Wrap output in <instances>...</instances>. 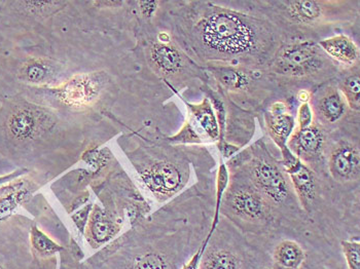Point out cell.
<instances>
[{
    "label": "cell",
    "instance_id": "obj_1",
    "mask_svg": "<svg viewBox=\"0 0 360 269\" xmlns=\"http://www.w3.org/2000/svg\"><path fill=\"white\" fill-rule=\"evenodd\" d=\"M182 37L200 67H268L288 37L268 20L222 1H191Z\"/></svg>",
    "mask_w": 360,
    "mask_h": 269
},
{
    "label": "cell",
    "instance_id": "obj_2",
    "mask_svg": "<svg viewBox=\"0 0 360 269\" xmlns=\"http://www.w3.org/2000/svg\"><path fill=\"white\" fill-rule=\"evenodd\" d=\"M274 24L288 41L319 42L335 31L359 27V0H248L222 1ZM335 35V34H333Z\"/></svg>",
    "mask_w": 360,
    "mask_h": 269
},
{
    "label": "cell",
    "instance_id": "obj_3",
    "mask_svg": "<svg viewBox=\"0 0 360 269\" xmlns=\"http://www.w3.org/2000/svg\"><path fill=\"white\" fill-rule=\"evenodd\" d=\"M226 164L228 169H238L243 172L251 184L272 204L282 223L306 225L310 220L300 204L280 157L275 155L266 138H261L239 151Z\"/></svg>",
    "mask_w": 360,
    "mask_h": 269
},
{
    "label": "cell",
    "instance_id": "obj_4",
    "mask_svg": "<svg viewBox=\"0 0 360 269\" xmlns=\"http://www.w3.org/2000/svg\"><path fill=\"white\" fill-rule=\"evenodd\" d=\"M266 71L295 98L300 90L313 91L337 79L342 67L319 42L290 41L282 44Z\"/></svg>",
    "mask_w": 360,
    "mask_h": 269
},
{
    "label": "cell",
    "instance_id": "obj_5",
    "mask_svg": "<svg viewBox=\"0 0 360 269\" xmlns=\"http://www.w3.org/2000/svg\"><path fill=\"white\" fill-rule=\"evenodd\" d=\"M209 77L236 105L262 115L273 102H290L295 107V98L266 71V69L224 66L205 68Z\"/></svg>",
    "mask_w": 360,
    "mask_h": 269
},
{
    "label": "cell",
    "instance_id": "obj_6",
    "mask_svg": "<svg viewBox=\"0 0 360 269\" xmlns=\"http://www.w3.org/2000/svg\"><path fill=\"white\" fill-rule=\"evenodd\" d=\"M228 186L221 204V214L245 233L266 235L282 225L276 211L238 169H228Z\"/></svg>",
    "mask_w": 360,
    "mask_h": 269
},
{
    "label": "cell",
    "instance_id": "obj_7",
    "mask_svg": "<svg viewBox=\"0 0 360 269\" xmlns=\"http://www.w3.org/2000/svg\"><path fill=\"white\" fill-rule=\"evenodd\" d=\"M209 75V74H208ZM201 91L212 104L219 126V143L245 147L255 134L257 115L236 105L215 81L209 77Z\"/></svg>",
    "mask_w": 360,
    "mask_h": 269
},
{
    "label": "cell",
    "instance_id": "obj_8",
    "mask_svg": "<svg viewBox=\"0 0 360 269\" xmlns=\"http://www.w3.org/2000/svg\"><path fill=\"white\" fill-rule=\"evenodd\" d=\"M309 104L315 124L328 134L359 132V113L349 109L335 81L315 88Z\"/></svg>",
    "mask_w": 360,
    "mask_h": 269
},
{
    "label": "cell",
    "instance_id": "obj_9",
    "mask_svg": "<svg viewBox=\"0 0 360 269\" xmlns=\"http://www.w3.org/2000/svg\"><path fill=\"white\" fill-rule=\"evenodd\" d=\"M328 174L333 181L348 185L360 178L359 132L330 134L326 155Z\"/></svg>",
    "mask_w": 360,
    "mask_h": 269
},
{
    "label": "cell",
    "instance_id": "obj_10",
    "mask_svg": "<svg viewBox=\"0 0 360 269\" xmlns=\"http://www.w3.org/2000/svg\"><path fill=\"white\" fill-rule=\"evenodd\" d=\"M190 169L182 161L153 159L139 166L142 182L159 201H165L179 192L188 182Z\"/></svg>",
    "mask_w": 360,
    "mask_h": 269
},
{
    "label": "cell",
    "instance_id": "obj_11",
    "mask_svg": "<svg viewBox=\"0 0 360 269\" xmlns=\"http://www.w3.org/2000/svg\"><path fill=\"white\" fill-rule=\"evenodd\" d=\"M235 229L228 220L224 228L217 225L202 258L200 269H248L245 253L236 239Z\"/></svg>",
    "mask_w": 360,
    "mask_h": 269
},
{
    "label": "cell",
    "instance_id": "obj_12",
    "mask_svg": "<svg viewBox=\"0 0 360 269\" xmlns=\"http://www.w3.org/2000/svg\"><path fill=\"white\" fill-rule=\"evenodd\" d=\"M188 109V121L179 134L170 141L184 144H217L219 140V126L212 104L207 97L200 103L184 101Z\"/></svg>",
    "mask_w": 360,
    "mask_h": 269
},
{
    "label": "cell",
    "instance_id": "obj_13",
    "mask_svg": "<svg viewBox=\"0 0 360 269\" xmlns=\"http://www.w3.org/2000/svg\"><path fill=\"white\" fill-rule=\"evenodd\" d=\"M330 134L313 122L305 129L295 128L288 141V147L300 161L310 166L317 174H324L326 155Z\"/></svg>",
    "mask_w": 360,
    "mask_h": 269
},
{
    "label": "cell",
    "instance_id": "obj_14",
    "mask_svg": "<svg viewBox=\"0 0 360 269\" xmlns=\"http://www.w3.org/2000/svg\"><path fill=\"white\" fill-rule=\"evenodd\" d=\"M283 169L290 177L302 209L309 218L312 217L321 206L322 186L320 175L299 159Z\"/></svg>",
    "mask_w": 360,
    "mask_h": 269
},
{
    "label": "cell",
    "instance_id": "obj_15",
    "mask_svg": "<svg viewBox=\"0 0 360 269\" xmlns=\"http://www.w3.org/2000/svg\"><path fill=\"white\" fill-rule=\"evenodd\" d=\"M293 106L290 102L275 101L262 113V119L266 135L272 140L280 153L290 150L288 141L295 130V117L292 112Z\"/></svg>",
    "mask_w": 360,
    "mask_h": 269
},
{
    "label": "cell",
    "instance_id": "obj_16",
    "mask_svg": "<svg viewBox=\"0 0 360 269\" xmlns=\"http://www.w3.org/2000/svg\"><path fill=\"white\" fill-rule=\"evenodd\" d=\"M148 60L160 74L166 77H174L181 74L184 70L197 71L202 69L195 62L191 61L170 42L157 41L150 46Z\"/></svg>",
    "mask_w": 360,
    "mask_h": 269
},
{
    "label": "cell",
    "instance_id": "obj_17",
    "mask_svg": "<svg viewBox=\"0 0 360 269\" xmlns=\"http://www.w3.org/2000/svg\"><path fill=\"white\" fill-rule=\"evenodd\" d=\"M42 126L41 114L31 106H19L8 115L6 132L11 139L25 142L34 139Z\"/></svg>",
    "mask_w": 360,
    "mask_h": 269
},
{
    "label": "cell",
    "instance_id": "obj_18",
    "mask_svg": "<svg viewBox=\"0 0 360 269\" xmlns=\"http://www.w3.org/2000/svg\"><path fill=\"white\" fill-rule=\"evenodd\" d=\"M320 48L342 68L359 65V46L345 33L333 35L319 41Z\"/></svg>",
    "mask_w": 360,
    "mask_h": 269
},
{
    "label": "cell",
    "instance_id": "obj_19",
    "mask_svg": "<svg viewBox=\"0 0 360 269\" xmlns=\"http://www.w3.org/2000/svg\"><path fill=\"white\" fill-rule=\"evenodd\" d=\"M99 84L91 77H77L60 90L62 99L71 105L84 106L96 99Z\"/></svg>",
    "mask_w": 360,
    "mask_h": 269
},
{
    "label": "cell",
    "instance_id": "obj_20",
    "mask_svg": "<svg viewBox=\"0 0 360 269\" xmlns=\"http://www.w3.org/2000/svg\"><path fill=\"white\" fill-rule=\"evenodd\" d=\"M345 99L347 105L353 112L360 111V70L359 65L342 68L335 81Z\"/></svg>",
    "mask_w": 360,
    "mask_h": 269
},
{
    "label": "cell",
    "instance_id": "obj_21",
    "mask_svg": "<svg viewBox=\"0 0 360 269\" xmlns=\"http://www.w3.org/2000/svg\"><path fill=\"white\" fill-rule=\"evenodd\" d=\"M273 269H300L306 261V252L299 242L283 240L273 250Z\"/></svg>",
    "mask_w": 360,
    "mask_h": 269
},
{
    "label": "cell",
    "instance_id": "obj_22",
    "mask_svg": "<svg viewBox=\"0 0 360 269\" xmlns=\"http://www.w3.org/2000/svg\"><path fill=\"white\" fill-rule=\"evenodd\" d=\"M34 188L24 179H17L14 188L0 197V219L14 212L18 206L28 201Z\"/></svg>",
    "mask_w": 360,
    "mask_h": 269
},
{
    "label": "cell",
    "instance_id": "obj_23",
    "mask_svg": "<svg viewBox=\"0 0 360 269\" xmlns=\"http://www.w3.org/2000/svg\"><path fill=\"white\" fill-rule=\"evenodd\" d=\"M120 231V226L104 214L101 209L95 206L89 224V232L95 244L110 241Z\"/></svg>",
    "mask_w": 360,
    "mask_h": 269
},
{
    "label": "cell",
    "instance_id": "obj_24",
    "mask_svg": "<svg viewBox=\"0 0 360 269\" xmlns=\"http://www.w3.org/2000/svg\"><path fill=\"white\" fill-rule=\"evenodd\" d=\"M131 269H172V264L166 254L159 251L148 250L135 255Z\"/></svg>",
    "mask_w": 360,
    "mask_h": 269
},
{
    "label": "cell",
    "instance_id": "obj_25",
    "mask_svg": "<svg viewBox=\"0 0 360 269\" xmlns=\"http://www.w3.org/2000/svg\"><path fill=\"white\" fill-rule=\"evenodd\" d=\"M30 241L35 254L41 256V257H49V256L54 255L62 250V247L53 242L37 226H33L31 229Z\"/></svg>",
    "mask_w": 360,
    "mask_h": 269
},
{
    "label": "cell",
    "instance_id": "obj_26",
    "mask_svg": "<svg viewBox=\"0 0 360 269\" xmlns=\"http://www.w3.org/2000/svg\"><path fill=\"white\" fill-rule=\"evenodd\" d=\"M48 74V67L41 61H32L25 64L20 71V77L31 84H39L44 81Z\"/></svg>",
    "mask_w": 360,
    "mask_h": 269
},
{
    "label": "cell",
    "instance_id": "obj_27",
    "mask_svg": "<svg viewBox=\"0 0 360 269\" xmlns=\"http://www.w3.org/2000/svg\"><path fill=\"white\" fill-rule=\"evenodd\" d=\"M342 251L345 256L349 269H360V242L359 240H343Z\"/></svg>",
    "mask_w": 360,
    "mask_h": 269
},
{
    "label": "cell",
    "instance_id": "obj_28",
    "mask_svg": "<svg viewBox=\"0 0 360 269\" xmlns=\"http://www.w3.org/2000/svg\"><path fill=\"white\" fill-rule=\"evenodd\" d=\"M297 129H305L314 122V117H313L312 108L310 104L302 103L300 104L299 107L297 109Z\"/></svg>",
    "mask_w": 360,
    "mask_h": 269
},
{
    "label": "cell",
    "instance_id": "obj_29",
    "mask_svg": "<svg viewBox=\"0 0 360 269\" xmlns=\"http://www.w3.org/2000/svg\"><path fill=\"white\" fill-rule=\"evenodd\" d=\"M139 8L143 17L150 19L159 8V1H139Z\"/></svg>",
    "mask_w": 360,
    "mask_h": 269
},
{
    "label": "cell",
    "instance_id": "obj_30",
    "mask_svg": "<svg viewBox=\"0 0 360 269\" xmlns=\"http://www.w3.org/2000/svg\"><path fill=\"white\" fill-rule=\"evenodd\" d=\"M91 208H92L91 206H84V208L82 209L79 212H77V214L72 216L73 221H75V223L77 224V228H79L82 232H84V228H86Z\"/></svg>",
    "mask_w": 360,
    "mask_h": 269
},
{
    "label": "cell",
    "instance_id": "obj_31",
    "mask_svg": "<svg viewBox=\"0 0 360 269\" xmlns=\"http://www.w3.org/2000/svg\"><path fill=\"white\" fill-rule=\"evenodd\" d=\"M25 171L26 170H19L15 171L14 173H11V174L0 176V186L4 185V184L10 183V182L18 179L20 176L25 174Z\"/></svg>",
    "mask_w": 360,
    "mask_h": 269
},
{
    "label": "cell",
    "instance_id": "obj_32",
    "mask_svg": "<svg viewBox=\"0 0 360 269\" xmlns=\"http://www.w3.org/2000/svg\"><path fill=\"white\" fill-rule=\"evenodd\" d=\"M15 181L17 179L14 180V181L10 182V183L4 184V185L0 186V197L4 195V193L8 192V190H11L13 188H14Z\"/></svg>",
    "mask_w": 360,
    "mask_h": 269
}]
</instances>
